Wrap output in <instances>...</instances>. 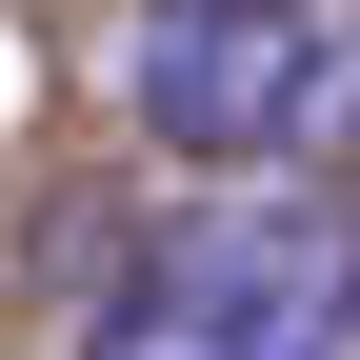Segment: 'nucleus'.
<instances>
[{
    "instance_id": "obj_2",
    "label": "nucleus",
    "mask_w": 360,
    "mask_h": 360,
    "mask_svg": "<svg viewBox=\"0 0 360 360\" xmlns=\"http://www.w3.org/2000/svg\"><path fill=\"white\" fill-rule=\"evenodd\" d=\"M340 321H360L340 220H200V240H160V281L101 300V360H321Z\"/></svg>"
},
{
    "instance_id": "obj_1",
    "label": "nucleus",
    "mask_w": 360,
    "mask_h": 360,
    "mask_svg": "<svg viewBox=\"0 0 360 360\" xmlns=\"http://www.w3.org/2000/svg\"><path fill=\"white\" fill-rule=\"evenodd\" d=\"M120 80H141V141L160 160H220L240 180V160H321L360 60L300 20V0H141V60Z\"/></svg>"
}]
</instances>
